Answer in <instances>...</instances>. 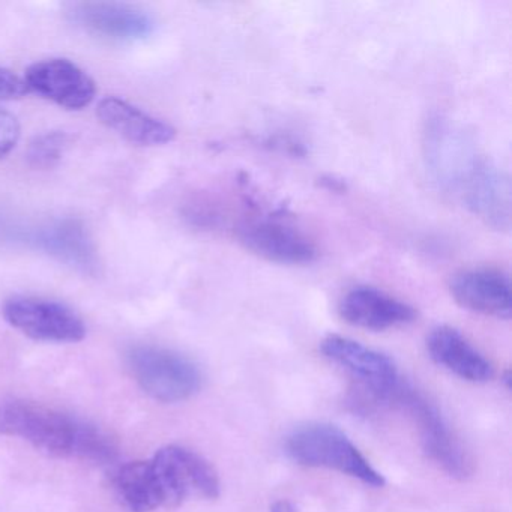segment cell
<instances>
[{
    "label": "cell",
    "mask_w": 512,
    "mask_h": 512,
    "mask_svg": "<svg viewBox=\"0 0 512 512\" xmlns=\"http://www.w3.org/2000/svg\"><path fill=\"white\" fill-rule=\"evenodd\" d=\"M238 239L248 251L281 265H307L319 256L316 242L295 224L277 217H259L238 227Z\"/></svg>",
    "instance_id": "ba28073f"
},
{
    "label": "cell",
    "mask_w": 512,
    "mask_h": 512,
    "mask_svg": "<svg viewBox=\"0 0 512 512\" xmlns=\"http://www.w3.org/2000/svg\"><path fill=\"white\" fill-rule=\"evenodd\" d=\"M434 362L467 382L484 383L493 377L488 359L457 329L439 326L427 338Z\"/></svg>",
    "instance_id": "2e32d148"
},
{
    "label": "cell",
    "mask_w": 512,
    "mask_h": 512,
    "mask_svg": "<svg viewBox=\"0 0 512 512\" xmlns=\"http://www.w3.org/2000/svg\"><path fill=\"white\" fill-rule=\"evenodd\" d=\"M287 452L302 466L337 470L373 487L385 485L382 473L334 425L311 424L298 428L287 440Z\"/></svg>",
    "instance_id": "3957f363"
},
{
    "label": "cell",
    "mask_w": 512,
    "mask_h": 512,
    "mask_svg": "<svg viewBox=\"0 0 512 512\" xmlns=\"http://www.w3.org/2000/svg\"><path fill=\"white\" fill-rule=\"evenodd\" d=\"M4 319L26 337L49 343H77L86 335L83 320L67 305L37 296H13L2 307Z\"/></svg>",
    "instance_id": "52a82bcc"
},
{
    "label": "cell",
    "mask_w": 512,
    "mask_h": 512,
    "mask_svg": "<svg viewBox=\"0 0 512 512\" xmlns=\"http://www.w3.org/2000/svg\"><path fill=\"white\" fill-rule=\"evenodd\" d=\"M0 434L25 440L53 457L107 463L118 454L106 431L34 401L0 403Z\"/></svg>",
    "instance_id": "7a4b0ae2"
},
{
    "label": "cell",
    "mask_w": 512,
    "mask_h": 512,
    "mask_svg": "<svg viewBox=\"0 0 512 512\" xmlns=\"http://www.w3.org/2000/svg\"><path fill=\"white\" fill-rule=\"evenodd\" d=\"M128 370L137 385L161 403H179L197 394L202 376L196 364L157 346H136L127 353Z\"/></svg>",
    "instance_id": "277c9868"
},
{
    "label": "cell",
    "mask_w": 512,
    "mask_h": 512,
    "mask_svg": "<svg viewBox=\"0 0 512 512\" xmlns=\"http://www.w3.org/2000/svg\"><path fill=\"white\" fill-rule=\"evenodd\" d=\"M292 506L287 502H277L272 505L271 512H292Z\"/></svg>",
    "instance_id": "44dd1931"
},
{
    "label": "cell",
    "mask_w": 512,
    "mask_h": 512,
    "mask_svg": "<svg viewBox=\"0 0 512 512\" xmlns=\"http://www.w3.org/2000/svg\"><path fill=\"white\" fill-rule=\"evenodd\" d=\"M70 17L89 34L118 43L145 40L155 29L154 19L145 11L113 2H80L71 5Z\"/></svg>",
    "instance_id": "8fae6325"
},
{
    "label": "cell",
    "mask_w": 512,
    "mask_h": 512,
    "mask_svg": "<svg viewBox=\"0 0 512 512\" xmlns=\"http://www.w3.org/2000/svg\"><path fill=\"white\" fill-rule=\"evenodd\" d=\"M32 242L49 256L82 274L95 275L100 266L97 247L82 221L62 218L40 227Z\"/></svg>",
    "instance_id": "5bb4252c"
},
{
    "label": "cell",
    "mask_w": 512,
    "mask_h": 512,
    "mask_svg": "<svg viewBox=\"0 0 512 512\" xmlns=\"http://www.w3.org/2000/svg\"><path fill=\"white\" fill-rule=\"evenodd\" d=\"M149 461L160 488L163 508H176L191 497L212 500L220 496V479L214 467L190 449L166 446Z\"/></svg>",
    "instance_id": "5b68a950"
},
{
    "label": "cell",
    "mask_w": 512,
    "mask_h": 512,
    "mask_svg": "<svg viewBox=\"0 0 512 512\" xmlns=\"http://www.w3.org/2000/svg\"><path fill=\"white\" fill-rule=\"evenodd\" d=\"M20 136L22 127L19 119L8 110L0 109V158H5L14 151Z\"/></svg>",
    "instance_id": "d6986e66"
},
{
    "label": "cell",
    "mask_w": 512,
    "mask_h": 512,
    "mask_svg": "<svg viewBox=\"0 0 512 512\" xmlns=\"http://www.w3.org/2000/svg\"><path fill=\"white\" fill-rule=\"evenodd\" d=\"M112 485L122 505L131 512H152L163 508L151 461H131L119 467L113 473Z\"/></svg>",
    "instance_id": "e0dca14e"
},
{
    "label": "cell",
    "mask_w": 512,
    "mask_h": 512,
    "mask_svg": "<svg viewBox=\"0 0 512 512\" xmlns=\"http://www.w3.org/2000/svg\"><path fill=\"white\" fill-rule=\"evenodd\" d=\"M341 319L368 331H388L409 325L416 319L415 308L383 290L356 286L347 290L338 304Z\"/></svg>",
    "instance_id": "4fadbf2b"
},
{
    "label": "cell",
    "mask_w": 512,
    "mask_h": 512,
    "mask_svg": "<svg viewBox=\"0 0 512 512\" xmlns=\"http://www.w3.org/2000/svg\"><path fill=\"white\" fill-rule=\"evenodd\" d=\"M449 292L464 310L496 319L511 317V281L499 269L472 268L458 272L449 281Z\"/></svg>",
    "instance_id": "7c38bea8"
},
{
    "label": "cell",
    "mask_w": 512,
    "mask_h": 512,
    "mask_svg": "<svg viewBox=\"0 0 512 512\" xmlns=\"http://www.w3.org/2000/svg\"><path fill=\"white\" fill-rule=\"evenodd\" d=\"M67 148L68 136L62 131L40 134L29 145V163L38 169H50L62 160Z\"/></svg>",
    "instance_id": "ac0fdd59"
},
{
    "label": "cell",
    "mask_w": 512,
    "mask_h": 512,
    "mask_svg": "<svg viewBox=\"0 0 512 512\" xmlns=\"http://www.w3.org/2000/svg\"><path fill=\"white\" fill-rule=\"evenodd\" d=\"M97 115L107 128L133 145L163 146L173 142L176 137L172 125L121 98L107 97L101 100Z\"/></svg>",
    "instance_id": "9a60e30c"
},
{
    "label": "cell",
    "mask_w": 512,
    "mask_h": 512,
    "mask_svg": "<svg viewBox=\"0 0 512 512\" xmlns=\"http://www.w3.org/2000/svg\"><path fill=\"white\" fill-rule=\"evenodd\" d=\"M28 92L23 77L17 76L8 68L0 67V100H17L25 97Z\"/></svg>",
    "instance_id": "ffe728a7"
},
{
    "label": "cell",
    "mask_w": 512,
    "mask_h": 512,
    "mask_svg": "<svg viewBox=\"0 0 512 512\" xmlns=\"http://www.w3.org/2000/svg\"><path fill=\"white\" fill-rule=\"evenodd\" d=\"M425 136V158L440 188L482 223L496 230H508L511 223L508 175L449 122L436 119Z\"/></svg>",
    "instance_id": "6da1fadb"
},
{
    "label": "cell",
    "mask_w": 512,
    "mask_h": 512,
    "mask_svg": "<svg viewBox=\"0 0 512 512\" xmlns=\"http://www.w3.org/2000/svg\"><path fill=\"white\" fill-rule=\"evenodd\" d=\"M401 404L415 419L421 443L428 457L454 478L464 479L473 472L472 458L454 436L433 404L412 389L398 385L391 400Z\"/></svg>",
    "instance_id": "8992f818"
},
{
    "label": "cell",
    "mask_w": 512,
    "mask_h": 512,
    "mask_svg": "<svg viewBox=\"0 0 512 512\" xmlns=\"http://www.w3.org/2000/svg\"><path fill=\"white\" fill-rule=\"evenodd\" d=\"M23 79L29 91L68 110L85 109L97 95L94 79L68 59L52 58L35 62Z\"/></svg>",
    "instance_id": "30bf717a"
},
{
    "label": "cell",
    "mask_w": 512,
    "mask_h": 512,
    "mask_svg": "<svg viewBox=\"0 0 512 512\" xmlns=\"http://www.w3.org/2000/svg\"><path fill=\"white\" fill-rule=\"evenodd\" d=\"M323 355L349 371L367 391L388 400L398 388L397 367L385 353L370 349L343 335H328L320 344Z\"/></svg>",
    "instance_id": "9c48e42d"
}]
</instances>
